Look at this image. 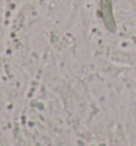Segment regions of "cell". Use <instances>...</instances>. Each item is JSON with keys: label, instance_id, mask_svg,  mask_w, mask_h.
<instances>
[{"label": "cell", "instance_id": "1", "mask_svg": "<svg viewBox=\"0 0 136 146\" xmlns=\"http://www.w3.org/2000/svg\"><path fill=\"white\" fill-rule=\"evenodd\" d=\"M100 16L108 32H117V24L113 10V0H100Z\"/></svg>", "mask_w": 136, "mask_h": 146}]
</instances>
